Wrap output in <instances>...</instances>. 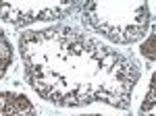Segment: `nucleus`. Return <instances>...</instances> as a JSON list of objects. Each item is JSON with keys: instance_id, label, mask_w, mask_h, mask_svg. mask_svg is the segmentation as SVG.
Masks as SVG:
<instances>
[{"instance_id": "nucleus-3", "label": "nucleus", "mask_w": 156, "mask_h": 116, "mask_svg": "<svg viewBox=\"0 0 156 116\" xmlns=\"http://www.w3.org/2000/svg\"><path fill=\"white\" fill-rule=\"evenodd\" d=\"M142 52H144V56L148 58L150 62H154V31L150 33V39L142 46Z\"/></svg>"}, {"instance_id": "nucleus-2", "label": "nucleus", "mask_w": 156, "mask_h": 116, "mask_svg": "<svg viewBox=\"0 0 156 116\" xmlns=\"http://www.w3.org/2000/svg\"><path fill=\"white\" fill-rule=\"evenodd\" d=\"M154 75H152V81H150V91H148V97H146L144 106L140 110V116H154Z\"/></svg>"}, {"instance_id": "nucleus-1", "label": "nucleus", "mask_w": 156, "mask_h": 116, "mask_svg": "<svg viewBox=\"0 0 156 116\" xmlns=\"http://www.w3.org/2000/svg\"><path fill=\"white\" fill-rule=\"evenodd\" d=\"M79 6V0L71 2H56V4H15V2H0V17L15 25H27L31 21L44 19H58L62 15H69Z\"/></svg>"}]
</instances>
